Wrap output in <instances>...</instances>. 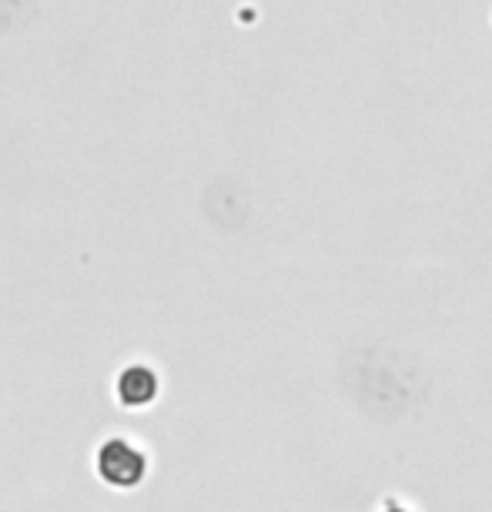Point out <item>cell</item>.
<instances>
[{
  "mask_svg": "<svg viewBox=\"0 0 492 512\" xmlns=\"http://www.w3.org/2000/svg\"><path fill=\"white\" fill-rule=\"evenodd\" d=\"M382 512H409V509H402V506H399V502H389V506H385Z\"/></svg>",
  "mask_w": 492,
  "mask_h": 512,
  "instance_id": "3957f363",
  "label": "cell"
},
{
  "mask_svg": "<svg viewBox=\"0 0 492 512\" xmlns=\"http://www.w3.org/2000/svg\"><path fill=\"white\" fill-rule=\"evenodd\" d=\"M158 395V375L144 365H131L118 375V399L124 405H148Z\"/></svg>",
  "mask_w": 492,
  "mask_h": 512,
  "instance_id": "7a4b0ae2",
  "label": "cell"
},
{
  "mask_svg": "<svg viewBox=\"0 0 492 512\" xmlns=\"http://www.w3.org/2000/svg\"><path fill=\"white\" fill-rule=\"evenodd\" d=\"M98 472L108 486L131 489V486H138L144 479V472H148V459H144V452L134 449L131 442L108 439L98 452Z\"/></svg>",
  "mask_w": 492,
  "mask_h": 512,
  "instance_id": "6da1fadb",
  "label": "cell"
}]
</instances>
